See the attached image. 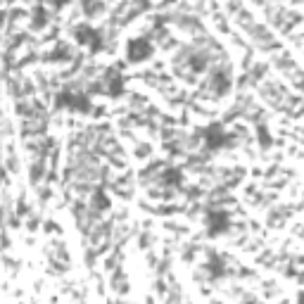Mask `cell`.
I'll use <instances>...</instances> for the list:
<instances>
[{
  "mask_svg": "<svg viewBox=\"0 0 304 304\" xmlns=\"http://www.w3.org/2000/svg\"><path fill=\"white\" fill-rule=\"evenodd\" d=\"M150 55H152V45H150V41H145V38H133V41L128 43V60H131V62L147 60Z\"/></svg>",
  "mask_w": 304,
  "mask_h": 304,
  "instance_id": "6da1fadb",
  "label": "cell"
}]
</instances>
